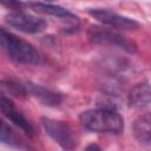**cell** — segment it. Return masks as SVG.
Returning a JSON list of instances; mask_svg holds the SVG:
<instances>
[{
    "label": "cell",
    "instance_id": "1",
    "mask_svg": "<svg viewBox=\"0 0 151 151\" xmlns=\"http://www.w3.org/2000/svg\"><path fill=\"white\" fill-rule=\"evenodd\" d=\"M79 119L86 130L97 133L118 134L124 127V120L122 116L111 109L87 110L80 114Z\"/></svg>",
    "mask_w": 151,
    "mask_h": 151
},
{
    "label": "cell",
    "instance_id": "2",
    "mask_svg": "<svg viewBox=\"0 0 151 151\" xmlns=\"http://www.w3.org/2000/svg\"><path fill=\"white\" fill-rule=\"evenodd\" d=\"M0 40L2 48L12 60L26 65H37L42 63V57L33 45L24 39L18 38L11 32H7L4 28L1 29Z\"/></svg>",
    "mask_w": 151,
    "mask_h": 151
},
{
    "label": "cell",
    "instance_id": "3",
    "mask_svg": "<svg viewBox=\"0 0 151 151\" xmlns=\"http://www.w3.org/2000/svg\"><path fill=\"white\" fill-rule=\"evenodd\" d=\"M87 35H88V39L94 44L119 47L129 53H134L137 50V46L133 41L129 40L126 37H124V35L119 34L118 32L112 31L110 28L92 26L88 29Z\"/></svg>",
    "mask_w": 151,
    "mask_h": 151
},
{
    "label": "cell",
    "instance_id": "4",
    "mask_svg": "<svg viewBox=\"0 0 151 151\" xmlns=\"http://www.w3.org/2000/svg\"><path fill=\"white\" fill-rule=\"evenodd\" d=\"M6 22L12 27L29 34L40 33L46 27V21L44 19L21 12L20 9L8 13L6 15Z\"/></svg>",
    "mask_w": 151,
    "mask_h": 151
},
{
    "label": "cell",
    "instance_id": "5",
    "mask_svg": "<svg viewBox=\"0 0 151 151\" xmlns=\"http://www.w3.org/2000/svg\"><path fill=\"white\" fill-rule=\"evenodd\" d=\"M42 125L47 133L64 149H72L76 145L73 131L66 123L50 118H44Z\"/></svg>",
    "mask_w": 151,
    "mask_h": 151
},
{
    "label": "cell",
    "instance_id": "6",
    "mask_svg": "<svg viewBox=\"0 0 151 151\" xmlns=\"http://www.w3.org/2000/svg\"><path fill=\"white\" fill-rule=\"evenodd\" d=\"M90 14L97 19L98 21L103 22L104 25H107L112 28H122V29H134L139 25L133 19H130L127 17L119 15L114 12H111L109 9L104 8H94L90 9Z\"/></svg>",
    "mask_w": 151,
    "mask_h": 151
},
{
    "label": "cell",
    "instance_id": "7",
    "mask_svg": "<svg viewBox=\"0 0 151 151\" xmlns=\"http://www.w3.org/2000/svg\"><path fill=\"white\" fill-rule=\"evenodd\" d=\"M0 106H1V112L4 113V116H6L12 123H14L26 134H28V136H34L35 134V130H34L33 125L25 118V116L20 111H18L15 109L14 104L8 98H6L5 96L1 97Z\"/></svg>",
    "mask_w": 151,
    "mask_h": 151
},
{
    "label": "cell",
    "instance_id": "8",
    "mask_svg": "<svg viewBox=\"0 0 151 151\" xmlns=\"http://www.w3.org/2000/svg\"><path fill=\"white\" fill-rule=\"evenodd\" d=\"M34 12L38 13H42V14H47V15H52V17H57L60 18L70 24H72L73 26H78L79 20L78 18L72 14L71 12H68L67 9L59 7V6H54V5H50V4H42V2H32L28 5Z\"/></svg>",
    "mask_w": 151,
    "mask_h": 151
},
{
    "label": "cell",
    "instance_id": "9",
    "mask_svg": "<svg viewBox=\"0 0 151 151\" xmlns=\"http://www.w3.org/2000/svg\"><path fill=\"white\" fill-rule=\"evenodd\" d=\"M129 103L132 106L142 107L151 104V85L140 83L134 85L129 93Z\"/></svg>",
    "mask_w": 151,
    "mask_h": 151
},
{
    "label": "cell",
    "instance_id": "10",
    "mask_svg": "<svg viewBox=\"0 0 151 151\" xmlns=\"http://www.w3.org/2000/svg\"><path fill=\"white\" fill-rule=\"evenodd\" d=\"M133 134L136 139L140 143H151V112L138 117L132 126Z\"/></svg>",
    "mask_w": 151,
    "mask_h": 151
},
{
    "label": "cell",
    "instance_id": "11",
    "mask_svg": "<svg viewBox=\"0 0 151 151\" xmlns=\"http://www.w3.org/2000/svg\"><path fill=\"white\" fill-rule=\"evenodd\" d=\"M26 87H27V92H29L33 96H35L37 98H39L46 105H59V103L61 101V97L58 93L46 90L42 86L28 84Z\"/></svg>",
    "mask_w": 151,
    "mask_h": 151
},
{
    "label": "cell",
    "instance_id": "12",
    "mask_svg": "<svg viewBox=\"0 0 151 151\" xmlns=\"http://www.w3.org/2000/svg\"><path fill=\"white\" fill-rule=\"evenodd\" d=\"M0 139L2 143L9 144V145H15L20 146V142L18 139V136L15 132L12 130L11 126H8L5 122L1 123V130H0Z\"/></svg>",
    "mask_w": 151,
    "mask_h": 151
},
{
    "label": "cell",
    "instance_id": "13",
    "mask_svg": "<svg viewBox=\"0 0 151 151\" xmlns=\"http://www.w3.org/2000/svg\"><path fill=\"white\" fill-rule=\"evenodd\" d=\"M1 2L4 6L12 8V9H20L24 6L20 0H1Z\"/></svg>",
    "mask_w": 151,
    "mask_h": 151
},
{
    "label": "cell",
    "instance_id": "14",
    "mask_svg": "<svg viewBox=\"0 0 151 151\" xmlns=\"http://www.w3.org/2000/svg\"><path fill=\"white\" fill-rule=\"evenodd\" d=\"M88 149H100L99 146H97V145H90V146H87V150Z\"/></svg>",
    "mask_w": 151,
    "mask_h": 151
}]
</instances>
